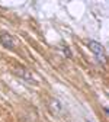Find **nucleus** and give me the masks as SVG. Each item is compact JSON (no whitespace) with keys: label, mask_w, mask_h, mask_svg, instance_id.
Wrapping results in <instances>:
<instances>
[{"label":"nucleus","mask_w":109,"mask_h":122,"mask_svg":"<svg viewBox=\"0 0 109 122\" xmlns=\"http://www.w3.org/2000/svg\"><path fill=\"white\" fill-rule=\"evenodd\" d=\"M89 48L96 54V57H99L100 61L105 60V50H103V47H102L99 42H96V41H89Z\"/></svg>","instance_id":"nucleus-1"},{"label":"nucleus","mask_w":109,"mask_h":122,"mask_svg":"<svg viewBox=\"0 0 109 122\" xmlns=\"http://www.w3.org/2000/svg\"><path fill=\"white\" fill-rule=\"evenodd\" d=\"M0 42H2L3 47H6L7 50H12L15 47V44H16L15 38L7 32H0Z\"/></svg>","instance_id":"nucleus-2"},{"label":"nucleus","mask_w":109,"mask_h":122,"mask_svg":"<svg viewBox=\"0 0 109 122\" xmlns=\"http://www.w3.org/2000/svg\"><path fill=\"white\" fill-rule=\"evenodd\" d=\"M16 73H18L19 76H22L25 80H28L29 83H36V81H35V79L32 77V74H31L28 70H25V68H16Z\"/></svg>","instance_id":"nucleus-3"}]
</instances>
